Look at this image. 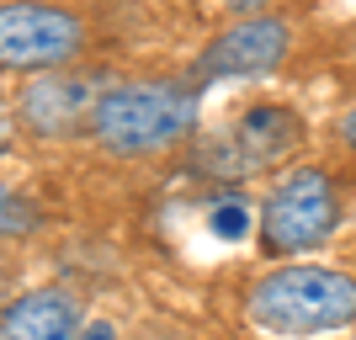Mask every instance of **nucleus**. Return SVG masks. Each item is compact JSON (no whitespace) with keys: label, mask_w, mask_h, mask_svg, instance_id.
I'll return each mask as SVG.
<instances>
[{"label":"nucleus","mask_w":356,"mask_h":340,"mask_svg":"<svg viewBox=\"0 0 356 340\" xmlns=\"http://www.w3.org/2000/svg\"><path fill=\"white\" fill-rule=\"evenodd\" d=\"M0 340H86V309L64 287H32L6 303Z\"/></svg>","instance_id":"obj_8"},{"label":"nucleus","mask_w":356,"mask_h":340,"mask_svg":"<svg viewBox=\"0 0 356 340\" xmlns=\"http://www.w3.org/2000/svg\"><path fill=\"white\" fill-rule=\"evenodd\" d=\"M86 340H118V330H112V325H102V319H96V325H86Z\"/></svg>","instance_id":"obj_14"},{"label":"nucleus","mask_w":356,"mask_h":340,"mask_svg":"<svg viewBox=\"0 0 356 340\" xmlns=\"http://www.w3.org/2000/svg\"><path fill=\"white\" fill-rule=\"evenodd\" d=\"M245 319L261 335L277 340H309L335 335L356 325V277L341 266H309V261H282L266 277L245 287Z\"/></svg>","instance_id":"obj_2"},{"label":"nucleus","mask_w":356,"mask_h":340,"mask_svg":"<svg viewBox=\"0 0 356 340\" xmlns=\"http://www.w3.org/2000/svg\"><path fill=\"white\" fill-rule=\"evenodd\" d=\"M197 118H202V90L192 80H112L96 96L90 138L118 160H144L186 144L197 133Z\"/></svg>","instance_id":"obj_1"},{"label":"nucleus","mask_w":356,"mask_h":340,"mask_svg":"<svg viewBox=\"0 0 356 340\" xmlns=\"http://www.w3.org/2000/svg\"><path fill=\"white\" fill-rule=\"evenodd\" d=\"M32 229H43L38 202H27L16 186L0 181V239H22V234H32Z\"/></svg>","instance_id":"obj_9"},{"label":"nucleus","mask_w":356,"mask_h":340,"mask_svg":"<svg viewBox=\"0 0 356 340\" xmlns=\"http://www.w3.org/2000/svg\"><path fill=\"white\" fill-rule=\"evenodd\" d=\"M335 138H341V144L356 154V106H346V112H341V122H335Z\"/></svg>","instance_id":"obj_11"},{"label":"nucleus","mask_w":356,"mask_h":340,"mask_svg":"<svg viewBox=\"0 0 356 340\" xmlns=\"http://www.w3.org/2000/svg\"><path fill=\"white\" fill-rule=\"evenodd\" d=\"M90 43L86 22L48 0H0V70L54 74Z\"/></svg>","instance_id":"obj_4"},{"label":"nucleus","mask_w":356,"mask_h":340,"mask_svg":"<svg viewBox=\"0 0 356 340\" xmlns=\"http://www.w3.org/2000/svg\"><path fill=\"white\" fill-rule=\"evenodd\" d=\"M208 223H213V234H218V239L234 245V239L250 234V202H245V197H218V202L208 207Z\"/></svg>","instance_id":"obj_10"},{"label":"nucleus","mask_w":356,"mask_h":340,"mask_svg":"<svg viewBox=\"0 0 356 340\" xmlns=\"http://www.w3.org/2000/svg\"><path fill=\"white\" fill-rule=\"evenodd\" d=\"M6 138H11V102L0 96V149H6Z\"/></svg>","instance_id":"obj_13"},{"label":"nucleus","mask_w":356,"mask_h":340,"mask_svg":"<svg viewBox=\"0 0 356 340\" xmlns=\"http://www.w3.org/2000/svg\"><path fill=\"white\" fill-rule=\"evenodd\" d=\"M96 80L90 74H32L27 86L16 90L11 118L16 128H27L38 138H74L80 128L90 133V112H96Z\"/></svg>","instance_id":"obj_7"},{"label":"nucleus","mask_w":356,"mask_h":340,"mask_svg":"<svg viewBox=\"0 0 356 340\" xmlns=\"http://www.w3.org/2000/svg\"><path fill=\"white\" fill-rule=\"evenodd\" d=\"M218 6H229L234 16H261V11L271 6V0H218Z\"/></svg>","instance_id":"obj_12"},{"label":"nucleus","mask_w":356,"mask_h":340,"mask_svg":"<svg viewBox=\"0 0 356 340\" xmlns=\"http://www.w3.org/2000/svg\"><path fill=\"white\" fill-rule=\"evenodd\" d=\"M335 229H341V186L325 165L282 170L255 213V245L266 261H293V255L325 245Z\"/></svg>","instance_id":"obj_3"},{"label":"nucleus","mask_w":356,"mask_h":340,"mask_svg":"<svg viewBox=\"0 0 356 340\" xmlns=\"http://www.w3.org/2000/svg\"><path fill=\"white\" fill-rule=\"evenodd\" d=\"M293 54V27L282 16H239L223 27L202 54L192 59V86H218V80H261Z\"/></svg>","instance_id":"obj_6"},{"label":"nucleus","mask_w":356,"mask_h":340,"mask_svg":"<svg viewBox=\"0 0 356 340\" xmlns=\"http://www.w3.org/2000/svg\"><path fill=\"white\" fill-rule=\"evenodd\" d=\"M298 138H303V122H298L293 106L255 102L250 112H239V122L218 128V133L202 144L197 165H208V176L239 181V176H255V170H266V165H282L287 154H293Z\"/></svg>","instance_id":"obj_5"}]
</instances>
